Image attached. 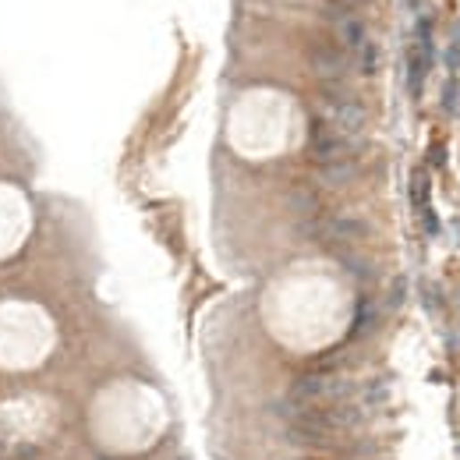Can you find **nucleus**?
<instances>
[{
	"instance_id": "f257e3e1",
	"label": "nucleus",
	"mask_w": 460,
	"mask_h": 460,
	"mask_svg": "<svg viewBox=\"0 0 460 460\" xmlns=\"http://www.w3.org/2000/svg\"><path fill=\"white\" fill-rule=\"evenodd\" d=\"M308 61H312V71H315L326 86H340V82L347 79V68H351L344 46H337V43H315L312 54H308Z\"/></svg>"
},
{
	"instance_id": "f03ea898",
	"label": "nucleus",
	"mask_w": 460,
	"mask_h": 460,
	"mask_svg": "<svg viewBox=\"0 0 460 460\" xmlns=\"http://www.w3.org/2000/svg\"><path fill=\"white\" fill-rule=\"evenodd\" d=\"M337 32H340V39H344V46H351V50H362L368 43V32H365V21H358V18H337Z\"/></svg>"
},
{
	"instance_id": "7ed1b4c3",
	"label": "nucleus",
	"mask_w": 460,
	"mask_h": 460,
	"mask_svg": "<svg viewBox=\"0 0 460 460\" xmlns=\"http://www.w3.org/2000/svg\"><path fill=\"white\" fill-rule=\"evenodd\" d=\"M333 7H355V4H362V0H330Z\"/></svg>"
}]
</instances>
